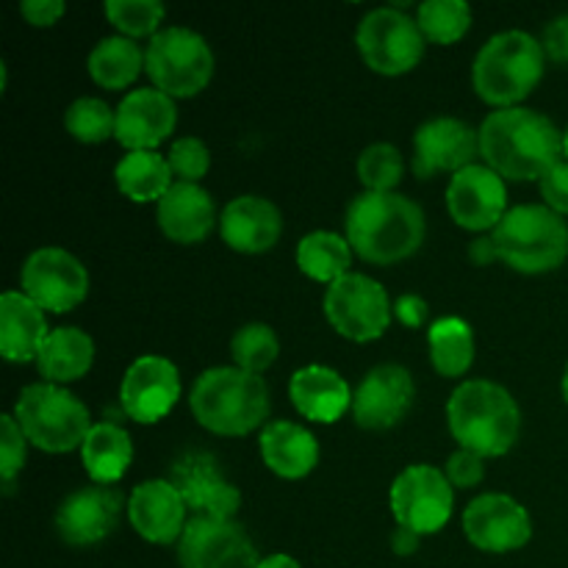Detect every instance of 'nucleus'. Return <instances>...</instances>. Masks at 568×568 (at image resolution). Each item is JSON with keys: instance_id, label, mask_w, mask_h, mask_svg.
<instances>
[{"instance_id": "nucleus-26", "label": "nucleus", "mask_w": 568, "mask_h": 568, "mask_svg": "<svg viewBox=\"0 0 568 568\" xmlns=\"http://www.w3.org/2000/svg\"><path fill=\"white\" fill-rule=\"evenodd\" d=\"M44 308H39L28 294L6 292L0 297V353L11 364L37 361L48 338Z\"/></svg>"}, {"instance_id": "nucleus-14", "label": "nucleus", "mask_w": 568, "mask_h": 568, "mask_svg": "<svg viewBox=\"0 0 568 568\" xmlns=\"http://www.w3.org/2000/svg\"><path fill=\"white\" fill-rule=\"evenodd\" d=\"M170 483L181 491L183 503L194 516H214V519H233L242 505V494L222 471L220 460L211 453L181 455L170 466Z\"/></svg>"}, {"instance_id": "nucleus-10", "label": "nucleus", "mask_w": 568, "mask_h": 568, "mask_svg": "<svg viewBox=\"0 0 568 568\" xmlns=\"http://www.w3.org/2000/svg\"><path fill=\"white\" fill-rule=\"evenodd\" d=\"M392 300L369 275L349 272L325 292V316L349 342H375L392 325Z\"/></svg>"}, {"instance_id": "nucleus-45", "label": "nucleus", "mask_w": 568, "mask_h": 568, "mask_svg": "<svg viewBox=\"0 0 568 568\" xmlns=\"http://www.w3.org/2000/svg\"><path fill=\"white\" fill-rule=\"evenodd\" d=\"M394 314L403 325L408 327H422V322L427 320V303L419 294H403V297L394 303Z\"/></svg>"}, {"instance_id": "nucleus-25", "label": "nucleus", "mask_w": 568, "mask_h": 568, "mask_svg": "<svg viewBox=\"0 0 568 568\" xmlns=\"http://www.w3.org/2000/svg\"><path fill=\"white\" fill-rule=\"evenodd\" d=\"M292 403L305 419L311 422H338L347 410H353V392L338 372L327 366L311 364L292 375L288 383Z\"/></svg>"}, {"instance_id": "nucleus-35", "label": "nucleus", "mask_w": 568, "mask_h": 568, "mask_svg": "<svg viewBox=\"0 0 568 568\" xmlns=\"http://www.w3.org/2000/svg\"><path fill=\"white\" fill-rule=\"evenodd\" d=\"M64 125L78 142L98 144L116 131V111H111V105L100 98H78L64 111Z\"/></svg>"}, {"instance_id": "nucleus-31", "label": "nucleus", "mask_w": 568, "mask_h": 568, "mask_svg": "<svg viewBox=\"0 0 568 568\" xmlns=\"http://www.w3.org/2000/svg\"><path fill=\"white\" fill-rule=\"evenodd\" d=\"M89 75L94 83L105 89H125L136 81L144 67V53L133 39L128 37H105L92 48L87 59Z\"/></svg>"}, {"instance_id": "nucleus-12", "label": "nucleus", "mask_w": 568, "mask_h": 568, "mask_svg": "<svg viewBox=\"0 0 568 568\" xmlns=\"http://www.w3.org/2000/svg\"><path fill=\"white\" fill-rule=\"evenodd\" d=\"M183 568H258L261 558L247 530L233 519L192 516L178 541Z\"/></svg>"}, {"instance_id": "nucleus-46", "label": "nucleus", "mask_w": 568, "mask_h": 568, "mask_svg": "<svg viewBox=\"0 0 568 568\" xmlns=\"http://www.w3.org/2000/svg\"><path fill=\"white\" fill-rule=\"evenodd\" d=\"M416 547H419V536H416L414 530H408V527H399L392 532V549L399 555V558H408V555L416 552Z\"/></svg>"}, {"instance_id": "nucleus-34", "label": "nucleus", "mask_w": 568, "mask_h": 568, "mask_svg": "<svg viewBox=\"0 0 568 568\" xmlns=\"http://www.w3.org/2000/svg\"><path fill=\"white\" fill-rule=\"evenodd\" d=\"M416 22H419L425 39L438 44H453L469 31L471 9L464 0H427L416 11Z\"/></svg>"}, {"instance_id": "nucleus-30", "label": "nucleus", "mask_w": 568, "mask_h": 568, "mask_svg": "<svg viewBox=\"0 0 568 568\" xmlns=\"http://www.w3.org/2000/svg\"><path fill=\"white\" fill-rule=\"evenodd\" d=\"M114 178L120 192L133 203H159L175 183L170 161L155 150H133V153L122 155Z\"/></svg>"}, {"instance_id": "nucleus-3", "label": "nucleus", "mask_w": 568, "mask_h": 568, "mask_svg": "<svg viewBox=\"0 0 568 568\" xmlns=\"http://www.w3.org/2000/svg\"><path fill=\"white\" fill-rule=\"evenodd\" d=\"M449 433L460 449L499 458L516 444L521 410L514 394L491 381H466L453 392L447 405Z\"/></svg>"}, {"instance_id": "nucleus-44", "label": "nucleus", "mask_w": 568, "mask_h": 568, "mask_svg": "<svg viewBox=\"0 0 568 568\" xmlns=\"http://www.w3.org/2000/svg\"><path fill=\"white\" fill-rule=\"evenodd\" d=\"M20 11L31 26L42 28L53 26V22L64 14V3H61V0H26V3L20 6Z\"/></svg>"}, {"instance_id": "nucleus-37", "label": "nucleus", "mask_w": 568, "mask_h": 568, "mask_svg": "<svg viewBox=\"0 0 568 568\" xmlns=\"http://www.w3.org/2000/svg\"><path fill=\"white\" fill-rule=\"evenodd\" d=\"M358 178L366 192H394V186L403 181V155L394 144H369L358 155Z\"/></svg>"}, {"instance_id": "nucleus-4", "label": "nucleus", "mask_w": 568, "mask_h": 568, "mask_svg": "<svg viewBox=\"0 0 568 568\" xmlns=\"http://www.w3.org/2000/svg\"><path fill=\"white\" fill-rule=\"evenodd\" d=\"M189 405L205 430L216 436H247L266 422L270 388L253 372L214 366L194 381Z\"/></svg>"}, {"instance_id": "nucleus-18", "label": "nucleus", "mask_w": 568, "mask_h": 568, "mask_svg": "<svg viewBox=\"0 0 568 568\" xmlns=\"http://www.w3.org/2000/svg\"><path fill=\"white\" fill-rule=\"evenodd\" d=\"M480 153V131L458 116H433L414 133L416 178H433L436 172H460L475 164Z\"/></svg>"}, {"instance_id": "nucleus-19", "label": "nucleus", "mask_w": 568, "mask_h": 568, "mask_svg": "<svg viewBox=\"0 0 568 568\" xmlns=\"http://www.w3.org/2000/svg\"><path fill=\"white\" fill-rule=\"evenodd\" d=\"M414 377L399 364H381L366 372L353 394V416L364 430H388L414 405Z\"/></svg>"}, {"instance_id": "nucleus-48", "label": "nucleus", "mask_w": 568, "mask_h": 568, "mask_svg": "<svg viewBox=\"0 0 568 568\" xmlns=\"http://www.w3.org/2000/svg\"><path fill=\"white\" fill-rule=\"evenodd\" d=\"M258 568H303L297 564V560L292 558V555H283V552H277V555H270V558H264L258 564Z\"/></svg>"}, {"instance_id": "nucleus-22", "label": "nucleus", "mask_w": 568, "mask_h": 568, "mask_svg": "<svg viewBox=\"0 0 568 568\" xmlns=\"http://www.w3.org/2000/svg\"><path fill=\"white\" fill-rule=\"evenodd\" d=\"M186 503L170 480H144L128 499V519L133 530L150 544L181 541L186 530Z\"/></svg>"}, {"instance_id": "nucleus-15", "label": "nucleus", "mask_w": 568, "mask_h": 568, "mask_svg": "<svg viewBox=\"0 0 568 568\" xmlns=\"http://www.w3.org/2000/svg\"><path fill=\"white\" fill-rule=\"evenodd\" d=\"M181 397L178 366L164 355H142L128 366L120 386V403L125 416L139 425H155L175 408Z\"/></svg>"}, {"instance_id": "nucleus-27", "label": "nucleus", "mask_w": 568, "mask_h": 568, "mask_svg": "<svg viewBox=\"0 0 568 568\" xmlns=\"http://www.w3.org/2000/svg\"><path fill=\"white\" fill-rule=\"evenodd\" d=\"M258 447L264 464L286 480H300V477L311 475L320 464L316 436L297 422H270L261 430Z\"/></svg>"}, {"instance_id": "nucleus-21", "label": "nucleus", "mask_w": 568, "mask_h": 568, "mask_svg": "<svg viewBox=\"0 0 568 568\" xmlns=\"http://www.w3.org/2000/svg\"><path fill=\"white\" fill-rule=\"evenodd\" d=\"M122 514V494L109 486H92L72 491L55 514V530L61 541L72 547H92L116 527Z\"/></svg>"}, {"instance_id": "nucleus-5", "label": "nucleus", "mask_w": 568, "mask_h": 568, "mask_svg": "<svg viewBox=\"0 0 568 568\" xmlns=\"http://www.w3.org/2000/svg\"><path fill=\"white\" fill-rule=\"evenodd\" d=\"M547 64L544 44L527 31H503L488 39L471 67V81L486 103L514 109L538 87Z\"/></svg>"}, {"instance_id": "nucleus-6", "label": "nucleus", "mask_w": 568, "mask_h": 568, "mask_svg": "<svg viewBox=\"0 0 568 568\" xmlns=\"http://www.w3.org/2000/svg\"><path fill=\"white\" fill-rule=\"evenodd\" d=\"M491 239L499 261L525 275L558 270L568 255V225L549 205H514Z\"/></svg>"}, {"instance_id": "nucleus-42", "label": "nucleus", "mask_w": 568, "mask_h": 568, "mask_svg": "<svg viewBox=\"0 0 568 568\" xmlns=\"http://www.w3.org/2000/svg\"><path fill=\"white\" fill-rule=\"evenodd\" d=\"M538 183H541V197L547 200L549 209H552L555 214L566 216L568 214V161L560 159L558 164H555Z\"/></svg>"}, {"instance_id": "nucleus-16", "label": "nucleus", "mask_w": 568, "mask_h": 568, "mask_svg": "<svg viewBox=\"0 0 568 568\" xmlns=\"http://www.w3.org/2000/svg\"><path fill=\"white\" fill-rule=\"evenodd\" d=\"M447 209L466 231H494L508 214L505 178L488 164H469L449 181Z\"/></svg>"}, {"instance_id": "nucleus-20", "label": "nucleus", "mask_w": 568, "mask_h": 568, "mask_svg": "<svg viewBox=\"0 0 568 568\" xmlns=\"http://www.w3.org/2000/svg\"><path fill=\"white\" fill-rule=\"evenodd\" d=\"M178 125L175 100L155 87L133 89L116 105V142L133 150H155Z\"/></svg>"}, {"instance_id": "nucleus-9", "label": "nucleus", "mask_w": 568, "mask_h": 568, "mask_svg": "<svg viewBox=\"0 0 568 568\" xmlns=\"http://www.w3.org/2000/svg\"><path fill=\"white\" fill-rule=\"evenodd\" d=\"M355 42L369 70L381 75H403L414 70L425 55V33L419 22L399 11L397 6L372 9L361 20Z\"/></svg>"}, {"instance_id": "nucleus-47", "label": "nucleus", "mask_w": 568, "mask_h": 568, "mask_svg": "<svg viewBox=\"0 0 568 568\" xmlns=\"http://www.w3.org/2000/svg\"><path fill=\"white\" fill-rule=\"evenodd\" d=\"M469 258L475 261V264H480V266H488L491 261H499L497 247H494V239L491 236L475 239V242H471V247H469Z\"/></svg>"}, {"instance_id": "nucleus-17", "label": "nucleus", "mask_w": 568, "mask_h": 568, "mask_svg": "<svg viewBox=\"0 0 568 568\" xmlns=\"http://www.w3.org/2000/svg\"><path fill=\"white\" fill-rule=\"evenodd\" d=\"M464 532L483 552H514L532 538V521L508 494H483L466 505Z\"/></svg>"}, {"instance_id": "nucleus-7", "label": "nucleus", "mask_w": 568, "mask_h": 568, "mask_svg": "<svg viewBox=\"0 0 568 568\" xmlns=\"http://www.w3.org/2000/svg\"><path fill=\"white\" fill-rule=\"evenodd\" d=\"M11 416L22 427L28 444L44 453H70L81 447L92 430L87 405L53 383H33L22 388Z\"/></svg>"}, {"instance_id": "nucleus-41", "label": "nucleus", "mask_w": 568, "mask_h": 568, "mask_svg": "<svg viewBox=\"0 0 568 568\" xmlns=\"http://www.w3.org/2000/svg\"><path fill=\"white\" fill-rule=\"evenodd\" d=\"M447 480L453 483V488H475L480 486L483 477H486V466H483V455L471 453V449H458V453L449 455L447 469H444Z\"/></svg>"}, {"instance_id": "nucleus-29", "label": "nucleus", "mask_w": 568, "mask_h": 568, "mask_svg": "<svg viewBox=\"0 0 568 568\" xmlns=\"http://www.w3.org/2000/svg\"><path fill=\"white\" fill-rule=\"evenodd\" d=\"M83 469L98 486H111L128 471L133 460L131 436L114 422H98L81 444Z\"/></svg>"}, {"instance_id": "nucleus-23", "label": "nucleus", "mask_w": 568, "mask_h": 568, "mask_svg": "<svg viewBox=\"0 0 568 568\" xmlns=\"http://www.w3.org/2000/svg\"><path fill=\"white\" fill-rule=\"evenodd\" d=\"M220 231L227 247L236 253H266L281 239L283 220L272 200L258 197V194H242L222 209Z\"/></svg>"}, {"instance_id": "nucleus-38", "label": "nucleus", "mask_w": 568, "mask_h": 568, "mask_svg": "<svg viewBox=\"0 0 568 568\" xmlns=\"http://www.w3.org/2000/svg\"><path fill=\"white\" fill-rule=\"evenodd\" d=\"M105 17L125 33L128 39L159 33L166 9L159 0H105Z\"/></svg>"}, {"instance_id": "nucleus-1", "label": "nucleus", "mask_w": 568, "mask_h": 568, "mask_svg": "<svg viewBox=\"0 0 568 568\" xmlns=\"http://www.w3.org/2000/svg\"><path fill=\"white\" fill-rule=\"evenodd\" d=\"M480 155L510 181H541L564 159V133L541 111L497 109L480 125Z\"/></svg>"}, {"instance_id": "nucleus-24", "label": "nucleus", "mask_w": 568, "mask_h": 568, "mask_svg": "<svg viewBox=\"0 0 568 568\" xmlns=\"http://www.w3.org/2000/svg\"><path fill=\"white\" fill-rule=\"evenodd\" d=\"M159 225L172 242H203L216 225V205L200 183H172L170 192L159 200Z\"/></svg>"}, {"instance_id": "nucleus-49", "label": "nucleus", "mask_w": 568, "mask_h": 568, "mask_svg": "<svg viewBox=\"0 0 568 568\" xmlns=\"http://www.w3.org/2000/svg\"><path fill=\"white\" fill-rule=\"evenodd\" d=\"M564 399L568 403V366H566V372H564Z\"/></svg>"}, {"instance_id": "nucleus-36", "label": "nucleus", "mask_w": 568, "mask_h": 568, "mask_svg": "<svg viewBox=\"0 0 568 568\" xmlns=\"http://www.w3.org/2000/svg\"><path fill=\"white\" fill-rule=\"evenodd\" d=\"M277 353H281V344H277L275 331L270 325L253 322V325H244L233 333L231 355L239 369L261 375L266 366L275 364Z\"/></svg>"}, {"instance_id": "nucleus-39", "label": "nucleus", "mask_w": 568, "mask_h": 568, "mask_svg": "<svg viewBox=\"0 0 568 568\" xmlns=\"http://www.w3.org/2000/svg\"><path fill=\"white\" fill-rule=\"evenodd\" d=\"M166 161H170V170L178 181L197 183L209 172L211 153L205 142H200L197 136H181L178 142H172Z\"/></svg>"}, {"instance_id": "nucleus-2", "label": "nucleus", "mask_w": 568, "mask_h": 568, "mask_svg": "<svg viewBox=\"0 0 568 568\" xmlns=\"http://www.w3.org/2000/svg\"><path fill=\"white\" fill-rule=\"evenodd\" d=\"M347 242L369 264H397L425 242V214L397 192H364L349 203Z\"/></svg>"}, {"instance_id": "nucleus-33", "label": "nucleus", "mask_w": 568, "mask_h": 568, "mask_svg": "<svg viewBox=\"0 0 568 568\" xmlns=\"http://www.w3.org/2000/svg\"><path fill=\"white\" fill-rule=\"evenodd\" d=\"M427 344H430L433 366L444 377L466 375L475 361V336H471L469 322L458 320V316H444V320L433 322Z\"/></svg>"}, {"instance_id": "nucleus-8", "label": "nucleus", "mask_w": 568, "mask_h": 568, "mask_svg": "<svg viewBox=\"0 0 568 568\" xmlns=\"http://www.w3.org/2000/svg\"><path fill=\"white\" fill-rule=\"evenodd\" d=\"M144 70L155 89L175 98H192L214 75V53L197 31L183 26L164 28L144 50Z\"/></svg>"}, {"instance_id": "nucleus-13", "label": "nucleus", "mask_w": 568, "mask_h": 568, "mask_svg": "<svg viewBox=\"0 0 568 568\" xmlns=\"http://www.w3.org/2000/svg\"><path fill=\"white\" fill-rule=\"evenodd\" d=\"M22 294L39 308L64 314L81 305L89 294V272L81 261L61 247L33 250L20 272Z\"/></svg>"}, {"instance_id": "nucleus-11", "label": "nucleus", "mask_w": 568, "mask_h": 568, "mask_svg": "<svg viewBox=\"0 0 568 568\" xmlns=\"http://www.w3.org/2000/svg\"><path fill=\"white\" fill-rule=\"evenodd\" d=\"M455 508V488L442 469L427 464L399 471L392 486V514L399 527L416 536L438 532L449 521Z\"/></svg>"}, {"instance_id": "nucleus-28", "label": "nucleus", "mask_w": 568, "mask_h": 568, "mask_svg": "<svg viewBox=\"0 0 568 568\" xmlns=\"http://www.w3.org/2000/svg\"><path fill=\"white\" fill-rule=\"evenodd\" d=\"M94 364V342L81 327H59L44 338L42 349L37 355V369L44 383L81 381Z\"/></svg>"}, {"instance_id": "nucleus-32", "label": "nucleus", "mask_w": 568, "mask_h": 568, "mask_svg": "<svg viewBox=\"0 0 568 568\" xmlns=\"http://www.w3.org/2000/svg\"><path fill=\"white\" fill-rule=\"evenodd\" d=\"M349 264H353V247H349L347 236H338L333 231H314L297 244L300 270L327 286L349 275Z\"/></svg>"}, {"instance_id": "nucleus-50", "label": "nucleus", "mask_w": 568, "mask_h": 568, "mask_svg": "<svg viewBox=\"0 0 568 568\" xmlns=\"http://www.w3.org/2000/svg\"><path fill=\"white\" fill-rule=\"evenodd\" d=\"M564 159L568 161V128L564 131Z\"/></svg>"}, {"instance_id": "nucleus-43", "label": "nucleus", "mask_w": 568, "mask_h": 568, "mask_svg": "<svg viewBox=\"0 0 568 568\" xmlns=\"http://www.w3.org/2000/svg\"><path fill=\"white\" fill-rule=\"evenodd\" d=\"M544 53L547 59L568 64V14L555 17L547 28H544Z\"/></svg>"}, {"instance_id": "nucleus-40", "label": "nucleus", "mask_w": 568, "mask_h": 568, "mask_svg": "<svg viewBox=\"0 0 568 568\" xmlns=\"http://www.w3.org/2000/svg\"><path fill=\"white\" fill-rule=\"evenodd\" d=\"M26 444L28 438L14 416H3L0 419V477H3L6 494L14 491V477L26 464Z\"/></svg>"}]
</instances>
